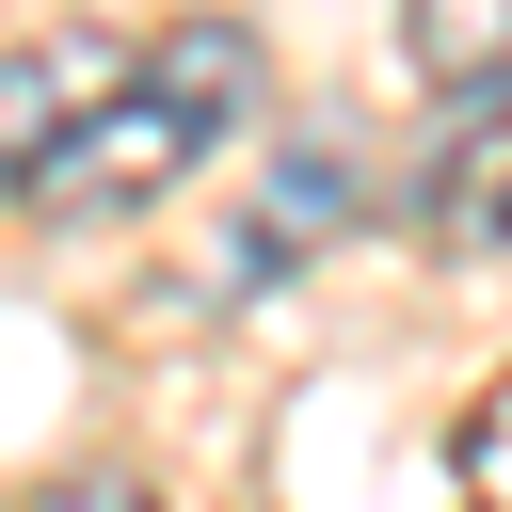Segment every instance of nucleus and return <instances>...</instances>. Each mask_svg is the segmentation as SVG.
I'll return each instance as SVG.
<instances>
[{
	"label": "nucleus",
	"instance_id": "1",
	"mask_svg": "<svg viewBox=\"0 0 512 512\" xmlns=\"http://www.w3.org/2000/svg\"><path fill=\"white\" fill-rule=\"evenodd\" d=\"M224 128H256V32H240V16H192V32H160L144 64H112V80L80 96V128L48 144L32 208H64V224H112V208L176 192V176H192Z\"/></svg>",
	"mask_w": 512,
	"mask_h": 512
},
{
	"label": "nucleus",
	"instance_id": "2",
	"mask_svg": "<svg viewBox=\"0 0 512 512\" xmlns=\"http://www.w3.org/2000/svg\"><path fill=\"white\" fill-rule=\"evenodd\" d=\"M336 224H352V144H336V128H304V144L272 160V192L240 208V240H224V288H272V272H304Z\"/></svg>",
	"mask_w": 512,
	"mask_h": 512
},
{
	"label": "nucleus",
	"instance_id": "3",
	"mask_svg": "<svg viewBox=\"0 0 512 512\" xmlns=\"http://www.w3.org/2000/svg\"><path fill=\"white\" fill-rule=\"evenodd\" d=\"M112 80V48H80V32H48V48H0V208H32V176H48V144L80 128V96Z\"/></svg>",
	"mask_w": 512,
	"mask_h": 512
},
{
	"label": "nucleus",
	"instance_id": "4",
	"mask_svg": "<svg viewBox=\"0 0 512 512\" xmlns=\"http://www.w3.org/2000/svg\"><path fill=\"white\" fill-rule=\"evenodd\" d=\"M432 224H448L464 256H512V96H464L448 176H432Z\"/></svg>",
	"mask_w": 512,
	"mask_h": 512
},
{
	"label": "nucleus",
	"instance_id": "5",
	"mask_svg": "<svg viewBox=\"0 0 512 512\" xmlns=\"http://www.w3.org/2000/svg\"><path fill=\"white\" fill-rule=\"evenodd\" d=\"M400 48L432 96H512V0H400Z\"/></svg>",
	"mask_w": 512,
	"mask_h": 512
},
{
	"label": "nucleus",
	"instance_id": "6",
	"mask_svg": "<svg viewBox=\"0 0 512 512\" xmlns=\"http://www.w3.org/2000/svg\"><path fill=\"white\" fill-rule=\"evenodd\" d=\"M464 496L480 512H512V368L480 384V416H464Z\"/></svg>",
	"mask_w": 512,
	"mask_h": 512
},
{
	"label": "nucleus",
	"instance_id": "7",
	"mask_svg": "<svg viewBox=\"0 0 512 512\" xmlns=\"http://www.w3.org/2000/svg\"><path fill=\"white\" fill-rule=\"evenodd\" d=\"M48 512H144V496H112V480H80V496H48Z\"/></svg>",
	"mask_w": 512,
	"mask_h": 512
}]
</instances>
